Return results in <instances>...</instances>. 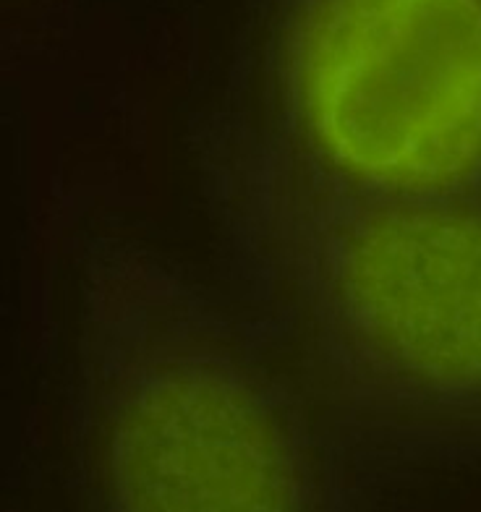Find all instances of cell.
I'll return each instance as SVG.
<instances>
[{"label": "cell", "instance_id": "1", "mask_svg": "<svg viewBox=\"0 0 481 512\" xmlns=\"http://www.w3.org/2000/svg\"><path fill=\"white\" fill-rule=\"evenodd\" d=\"M197 178L223 285L369 484L481 465V189L319 186L223 113Z\"/></svg>", "mask_w": 481, "mask_h": 512}, {"label": "cell", "instance_id": "2", "mask_svg": "<svg viewBox=\"0 0 481 512\" xmlns=\"http://www.w3.org/2000/svg\"><path fill=\"white\" fill-rule=\"evenodd\" d=\"M79 512H366L374 486L225 285L160 246L76 254Z\"/></svg>", "mask_w": 481, "mask_h": 512}, {"label": "cell", "instance_id": "3", "mask_svg": "<svg viewBox=\"0 0 481 512\" xmlns=\"http://www.w3.org/2000/svg\"><path fill=\"white\" fill-rule=\"evenodd\" d=\"M249 68L220 113L296 176L481 189V0H265Z\"/></svg>", "mask_w": 481, "mask_h": 512}]
</instances>
